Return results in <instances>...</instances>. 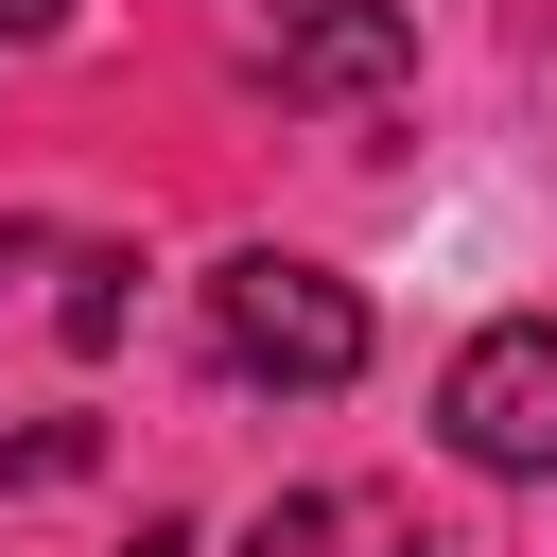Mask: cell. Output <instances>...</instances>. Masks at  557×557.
<instances>
[{
	"mask_svg": "<svg viewBox=\"0 0 557 557\" xmlns=\"http://www.w3.org/2000/svg\"><path fill=\"white\" fill-rule=\"evenodd\" d=\"M435 435H453V470L540 487V470H557V331H540V313H487V331L453 348V383H435Z\"/></svg>",
	"mask_w": 557,
	"mask_h": 557,
	"instance_id": "2",
	"label": "cell"
},
{
	"mask_svg": "<svg viewBox=\"0 0 557 557\" xmlns=\"http://www.w3.org/2000/svg\"><path fill=\"white\" fill-rule=\"evenodd\" d=\"M0 470H17V487H70V470H87V418H35V435H17Z\"/></svg>",
	"mask_w": 557,
	"mask_h": 557,
	"instance_id": "5",
	"label": "cell"
},
{
	"mask_svg": "<svg viewBox=\"0 0 557 557\" xmlns=\"http://www.w3.org/2000/svg\"><path fill=\"white\" fill-rule=\"evenodd\" d=\"M261 70L296 104H383L418 70V35H400V0H261Z\"/></svg>",
	"mask_w": 557,
	"mask_h": 557,
	"instance_id": "3",
	"label": "cell"
},
{
	"mask_svg": "<svg viewBox=\"0 0 557 557\" xmlns=\"http://www.w3.org/2000/svg\"><path fill=\"white\" fill-rule=\"evenodd\" d=\"M122 278H139V261H122V244H87V261H70V296H52V331H70V348H122Z\"/></svg>",
	"mask_w": 557,
	"mask_h": 557,
	"instance_id": "4",
	"label": "cell"
},
{
	"mask_svg": "<svg viewBox=\"0 0 557 557\" xmlns=\"http://www.w3.org/2000/svg\"><path fill=\"white\" fill-rule=\"evenodd\" d=\"M209 348H226L244 383H278V400H331V383H366V296H348L331 261L244 244V261L209 278Z\"/></svg>",
	"mask_w": 557,
	"mask_h": 557,
	"instance_id": "1",
	"label": "cell"
},
{
	"mask_svg": "<svg viewBox=\"0 0 557 557\" xmlns=\"http://www.w3.org/2000/svg\"><path fill=\"white\" fill-rule=\"evenodd\" d=\"M70 35V0H0V52H52Z\"/></svg>",
	"mask_w": 557,
	"mask_h": 557,
	"instance_id": "6",
	"label": "cell"
}]
</instances>
